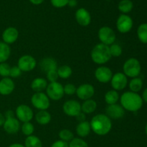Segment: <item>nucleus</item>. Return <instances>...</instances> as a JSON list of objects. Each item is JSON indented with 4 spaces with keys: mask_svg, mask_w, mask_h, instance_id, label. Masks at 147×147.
I'll return each instance as SVG.
<instances>
[{
    "mask_svg": "<svg viewBox=\"0 0 147 147\" xmlns=\"http://www.w3.org/2000/svg\"><path fill=\"white\" fill-rule=\"evenodd\" d=\"M121 106L123 109L130 112H136L142 109L144 101L139 93L127 91L120 97Z\"/></svg>",
    "mask_w": 147,
    "mask_h": 147,
    "instance_id": "f257e3e1",
    "label": "nucleus"
},
{
    "mask_svg": "<svg viewBox=\"0 0 147 147\" xmlns=\"http://www.w3.org/2000/svg\"><path fill=\"white\" fill-rule=\"evenodd\" d=\"M91 130L99 136H104L109 134L112 129V122L106 114H97L90 121Z\"/></svg>",
    "mask_w": 147,
    "mask_h": 147,
    "instance_id": "f03ea898",
    "label": "nucleus"
},
{
    "mask_svg": "<svg viewBox=\"0 0 147 147\" xmlns=\"http://www.w3.org/2000/svg\"><path fill=\"white\" fill-rule=\"evenodd\" d=\"M92 60L98 65H103L109 62L111 58L109 46L102 43L96 45L90 53Z\"/></svg>",
    "mask_w": 147,
    "mask_h": 147,
    "instance_id": "7ed1b4c3",
    "label": "nucleus"
},
{
    "mask_svg": "<svg viewBox=\"0 0 147 147\" xmlns=\"http://www.w3.org/2000/svg\"><path fill=\"white\" fill-rule=\"evenodd\" d=\"M123 74L126 77L134 78L139 77L142 71V65L139 60L134 57H131L126 60L123 66Z\"/></svg>",
    "mask_w": 147,
    "mask_h": 147,
    "instance_id": "20e7f679",
    "label": "nucleus"
},
{
    "mask_svg": "<svg viewBox=\"0 0 147 147\" xmlns=\"http://www.w3.org/2000/svg\"><path fill=\"white\" fill-rule=\"evenodd\" d=\"M31 103L35 109L40 111H47L50 106V98L47 94L42 92L33 94L31 98Z\"/></svg>",
    "mask_w": 147,
    "mask_h": 147,
    "instance_id": "39448f33",
    "label": "nucleus"
},
{
    "mask_svg": "<svg viewBox=\"0 0 147 147\" xmlns=\"http://www.w3.org/2000/svg\"><path fill=\"white\" fill-rule=\"evenodd\" d=\"M46 91L49 98L53 100H60L65 94L63 86H62L61 83L57 81L50 83V84L47 85Z\"/></svg>",
    "mask_w": 147,
    "mask_h": 147,
    "instance_id": "423d86ee",
    "label": "nucleus"
},
{
    "mask_svg": "<svg viewBox=\"0 0 147 147\" xmlns=\"http://www.w3.org/2000/svg\"><path fill=\"white\" fill-rule=\"evenodd\" d=\"M98 38L100 43L110 46L114 43L116 37L114 31L111 27L104 26L99 29Z\"/></svg>",
    "mask_w": 147,
    "mask_h": 147,
    "instance_id": "0eeeda50",
    "label": "nucleus"
},
{
    "mask_svg": "<svg viewBox=\"0 0 147 147\" xmlns=\"http://www.w3.org/2000/svg\"><path fill=\"white\" fill-rule=\"evenodd\" d=\"M134 25L131 17L127 14H121L116 21V27L121 33H127L131 31Z\"/></svg>",
    "mask_w": 147,
    "mask_h": 147,
    "instance_id": "6e6552de",
    "label": "nucleus"
},
{
    "mask_svg": "<svg viewBox=\"0 0 147 147\" xmlns=\"http://www.w3.org/2000/svg\"><path fill=\"white\" fill-rule=\"evenodd\" d=\"M37 65V61L34 57L30 55H25L20 57L17 63L19 68L23 72H29L34 70Z\"/></svg>",
    "mask_w": 147,
    "mask_h": 147,
    "instance_id": "1a4fd4ad",
    "label": "nucleus"
},
{
    "mask_svg": "<svg viewBox=\"0 0 147 147\" xmlns=\"http://www.w3.org/2000/svg\"><path fill=\"white\" fill-rule=\"evenodd\" d=\"M16 116L17 119L20 121L25 123V122H30V121L33 119V111L32 110L30 106L27 105H20L16 109Z\"/></svg>",
    "mask_w": 147,
    "mask_h": 147,
    "instance_id": "9d476101",
    "label": "nucleus"
},
{
    "mask_svg": "<svg viewBox=\"0 0 147 147\" xmlns=\"http://www.w3.org/2000/svg\"><path fill=\"white\" fill-rule=\"evenodd\" d=\"M63 109L64 113L68 116H75L81 112V105L76 100H69L65 102Z\"/></svg>",
    "mask_w": 147,
    "mask_h": 147,
    "instance_id": "9b49d317",
    "label": "nucleus"
},
{
    "mask_svg": "<svg viewBox=\"0 0 147 147\" xmlns=\"http://www.w3.org/2000/svg\"><path fill=\"white\" fill-rule=\"evenodd\" d=\"M111 83L113 90H122L127 86L128 78L123 73H116L112 76Z\"/></svg>",
    "mask_w": 147,
    "mask_h": 147,
    "instance_id": "f8f14e48",
    "label": "nucleus"
},
{
    "mask_svg": "<svg viewBox=\"0 0 147 147\" xmlns=\"http://www.w3.org/2000/svg\"><path fill=\"white\" fill-rule=\"evenodd\" d=\"M76 94L80 99L83 100H86L90 99L95 94V89L92 85L88 83L82 84L77 88Z\"/></svg>",
    "mask_w": 147,
    "mask_h": 147,
    "instance_id": "ddd939ff",
    "label": "nucleus"
},
{
    "mask_svg": "<svg viewBox=\"0 0 147 147\" xmlns=\"http://www.w3.org/2000/svg\"><path fill=\"white\" fill-rule=\"evenodd\" d=\"M113 76V73L109 67L101 66L98 67L95 71V77L96 80L102 83H107L111 82Z\"/></svg>",
    "mask_w": 147,
    "mask_h": 147,
    "instance_id": "4468645a",
    "label": "nucleus"
},
{
    "mask_svg": "<svg viewBox=\"0 0 147 147\" xmlns=\"http://www.w3.org/2000/svg\"><path fill=\"white\" fill-rule=\"evenodd\" d=\"M106 116L110 119H121L125 115V110L121 105L115 103V104L109 105L106 109Z\"/></svg>",
    "mask_w": 147,
    "mask_h": 147,
    "instance_id": "2eb2a0df",
    "label": "nucleus"
},
{
    "mask_svg": "<svg viewBox=\"0 0 147 147\" xmlns=\"http://www.w3.org/2000/svg\"><path fill=\"white\" fill-rule=\"evenodd\" d=\"M3 127L7 133L14 134L20 131L21 126H20V121L17 118L11 117L6 118Z\"/></svg>",
    "mask_w": 147,
    "mask_h": 147,
    "instance_id": "dca6fc26",
    "label": "nucleus"
},
{
    "mask_svg": "<svg viewBox=\"0 0 147 147\" xmlns=\"http://www.w3.org/2000/svg\"><path fill=\"white\" fill-rule=\"evenodd\" d=\"M76 19L77 22L83 27L89 25L91 22V16L89 11L85 8H80L76 11Z\"/></svg>",
    "mask_w": 147,
    "mask_h": 147,
    "instance_id": "f3484780",
    "label": "nucleus"
},
{
    "mask_svg": "<svg viewBox=\"0 0 147 147\" xmlns=\"http://www.w3.org/2000/svg\"><path fill=\"white\" fill-rule=\"evenodd\" d=\"M19 37V32L15 27H9L4 30L2 33V40L7 45L12 44L17 41Z\"/></svg>",
    "mask_w": 147,
    "mask_h": 147,
    "instance_id": "a211bd4d",
    "label": "nucleus"
},
{
    "mask_svg": "<svg viewBox=\"0 0 147 147\" xmlns=\"http://www.w3.org/2000/svg\"><path fill=\"white\" fill-rule=\"evenodd\" d=\"M15 85L14 81L9 78H4L0 80V94L8 96L14 90Z\"/></svg>",
    "mask_w": 147,
    "mask_h": 147,
    "instance_id": "6ab92c4d",
    "label": "nucleus"
},
{
    "mask_svg": "<svg viewBox=\"0 0 147 147\" xmlns=\"http://www.w3.org/2000/svg\"><path fill=\"white\" fill-rule=\"evenodd\" d=\"M40 67L43 72L47 73L51 70H57V63L54 58L45 57L40 61Z\"/></svg>",
    "mask_w": 147,
    "mask_h": 147,
    "instance_id": "aec40b11",
    "label": "nucleus"
},
{
    "mask_svg": "<svg viewBox=\"0 0 147 147\" xmlns=\"http://www.w3.org/2000/svg\"><path fill=\"white\" fill-rule=\"evenodd\" d=\"M47 82L43 78H37L34 79L31 83V88L35 93L42 92L43 90L47 88Z\"/></svg>",
    "mask_w": 147,
    "mask_h": 147,
    "instance_id": "412c9836",
    "label": "nucleus"
},
{
    "mask_svg": "<svg viewBox=\"0 0 147 147\" xmlns=\"http://www.w3.org/2000/svg\"><path fill=\"white\" fill-rule=\"evenodd\" d=\"M90 130L91 128H90V123L86 121L80 122L76 127V133L80 137H86L88 136Z\"/></svg>",
    "mask_w": 147,
    "mask_h": 147,
    "instance_id": "4be33fe9",
    "label": "nucleus"
},
{
    "mask_svg": "<svg viewBox=\"0 0 147 147\" xmlns=\"http://www.w3.org/2000/svg\"><path fill=\"white\" fill-rule=\"evenodd\" d=\"M97 108V103L93 99L84 100L81 105V111L85 114H90L93 113Z\"/></svg>",
    "mask_w": 147,
    "mask_h": 147,
    "instance_id": "5701e85b",
    "label": "nucleus"
},
{
    "mask_svg": "<svg viewBox=\"0 0 147 147\" xmlns=\"http://www.w3.org/2000/svg\"><path fill=\"white\" fill-rule=\"evenodd\" d=\"M36 121L40 125H47L51 121V115L47 111H40L35 116Z\"/></svg>",
    "mask_w": 147,
    "mask_h": 147,
    "instance_id": "b1692460",
    "label": "nucleus"
},
{
    "mask_svg": "<svg viewBox=\"0 0 147 147\" xmlns=\"http://www.w3.org/2000/svg\"><path fill=\"white\" fill-rule=\"evenodd\" d=\"M11 54L9 45L4 42H0V63H5Z\"/></svg>",
    "mask_w": 147,
    "mask_h": 147,
    "instance_id": "393cba45",
    "label": "nucleus"
},
{
    "mask_svg": "<svg viewBox=\"0 0 147 147\" xmlns=\"http://www.w3.org/2000/svg\"><path fill=\"white\" fill-rule=\"evenodd\" d=\"M129 87L131 91L138 93L143 88V80L139 77L134 78L129 82Z\"/></svg>",
    "mask_w": 147,
    "mask_h": 147,
    "instance_id": "a878e982",
    "label": "nucleus"
},
{
    "mask_svg": "<svg viewBox=\"0 0 147 147\" xmlns=\"http://www.w3.org/2000/svg\"><path fill=\"white\" fill-rule=\"evenodd\" d=\"M119 100V94L115 90H109L105 95V101L108 105L115 104Z\"/></svg>",
    "mask_w": 147,
    "mask_h": 147,
    "instance_id": "bb28decb",
    "label": "nucleus"
},
{
    "mask_svg": "<svg viewBox=\"0 0 147 147\" xmlns=\"http://www.w3.org/2000/svg\"><path fill=\"white\" fill-rule=\"evenodd\" d=\"M133 7L134 4L131 0H121L119 3V6H118L119 11L123 14H126L131 11Z\"/></svg>",
    "mask_w": 147,
    "mask_h": 147,
    "instance_id": "cd10ccee",
    "label": "nucleus"
},
{
    "mask_svg": "<svg viewBox=\"0 0 147 147\" xmlns=\"http://www.w3.org/2000/svg\"><path fill=\"white\" fill-rule=\"evenodd\" d=\"M137 37L141 42L147 44V23L141 24L138 27Z\"/></svg>",
    "mask_w": 147,
    "mask_h": 147,
    "instance_id": "c85d7f7f",
    "label": "nucleus"
},
{
    "mask_svg": "<svg viewBox=\"0 0 147 147\" xmlns=\"http://www.w3.org/2000/svg\"><path fill=\"white\" fill-rule=\"evenodd\" d=\"M25 147H42L41 140L37 136L31 135L26 138L24 142Z\"/></svg>",
    "mask_w": 147,
    "mask_h": 147,
    "instance_id": "c756f323",
    "label": "nucleus"
},
{
    "mask_svg": "<svg viewBox=\"0 0 147 147\" xmlns=\"http://www.w3.org/2000/svg\"><path fill=\"white\" fill-rule=\"evenodd\" d=\"M57 72L59 78L63 79L68 78L73 73L72 68L68 65H63L60 67H57Z\"/></svg>",
    "mask_w": 147,
    "mask_h": 147,
    "instance_id": "7c9ffc66",
    "label": "nucleus"
},
{
    "mask_svg": "<svg viewBox=\"0 0 147 147\" xmlns=\"http://www.w3.org/2000/svg\"><path fill=\"white\" fill-rule=\"evenodd\" d=\"M59 137H60V140L64 141L65 142H70L73 140L74 136H73V132L68 129H63L59 132Z\"/></svg>",
    "mask_w": 147,
    "mask_h": 147,
    "instance_id": "2f4dec72",
    "label": "nucleus"
},
{
    "mask_svg": "<svg viewBox=\"0 0 147 147\" xmlns=\"http://www.w3.org/2000/svg\"><path fill=\"white\" fill-rule=\"evenodd\" d=\"M109 49H110V53L111 57H119L121 55L122 52H123L122 47L119 45L116 44V43H113L111 45L109 46Z\"/></svg>",
    "mask_w": 147,
    "mask_h": 147,
    "instance_id": "473e14b6",
    "label": "nucleus"
},
{
    "mask_svg": "<svg viewBox=\"0 0 147 147\" xmlns=\"http://www.w3.org/2000/svg\"><path fill=\"white\" fill-rule=\"evenodd\" d=\"M21 129L22 133L24 134V135H26L27 136L32 135L34 130V126H33L32 123H30V122H25V123H23V124L22 125Z\"/></svg>",
    "mask_w": 147,
    "mask_h": 147,
    "instance_id": "72a5a7b5",
    "label": "nucleus"
},
{
    "mask_svg": "<svg viewBox=\"0 0 147 147\" xmlns=\"http://www.w3.org/2000/svg\"><path fill=\"white\" fill-rule=\"evenodd\" d=\"M68 145L69 147H88V144L80 138H73Z\"/></svg>",
    "mask_w": 147,
    "mask_h": 147,
    "instance_id": "f704fd0d",
    "label": "nucleus"
},
{
    "mask_svg": "<svg viewBox=\"0 0 147 147\" xmlns=\"http://www.w3.org/2000/svg\"><path fill=\"white\" fill-rule=\"evenodd\" d=\"M11 67L7 63H0V76L4 78H8L9 76V72Z\"/></svg>",
    "mask_w": 147,
    "mask_h": 147,
    "instance_id": "c9c22d12",
    "label": "nucleus"
},
{
    "mask_svg": "<svg viewBox=\"0 0 147 147\" xmlns=\"http://www.w3.org/2000/svg\"><path fill=\"white\" fill-rule=\"evenodd\" d=\"M63 88H64L65 94L68 95V96H72V95L75 94L76 93V90H77V88L72 83H67L63 87Z\"/></svg>",
    "mask_w": 147,
    "mask_h": 147,
    "instance_id": "e433bc0d",
    "label": "nucleus"
},
{
    "mask_svg": "<svg viewBox=\"0 0 147 147\" xmlns=\"http://www.w3.org/2000/svg\"><path fill=\"white\" fill-rule=\"evenodd\" d=\"M50 1L53 7L56 8H62L67 5L69 0H50Z\"/></svg>",
    "mask_w": 147,
    "mask_h": 147,
    "instance_id": "4c0bfd02",
    "label": "nucleus"
},
{
    "mask_svg": "<svg viewBox=\"0 0 147 147\" xmlns=\"http://www.w3.org/2000/svg\"><path fill=\"white\" fill-rule=\"evenodd\" d=\"M58 78L59 76L57 75V70H51V71H49L47 73V79L50 83L57 82Z\"/></svg>",
    "mask_w": 147,
    "mask_h": 147,
    "instance_id": "58836bf2",
    "label": "nucleus"
},
{
    "mask_svg": "<svg viewBox=\"0 0 147 147\" xmlns=\"http://www.w3.org/2000/svg\"><path fill=\"white\" fill-rule=\"evenodd\" d=\"M22 70L18 67V66H13L11 67L9 72V76L11 78H17L21 75Z\"/></svg>",
    "mask_w": 147,
    "mask_h": 147,
    "instance_id": "ea45409f",
    "label": "nucleus"
},
{
    "mask_svg": "<svg viewBox=\"0 0 147 147\" xmlns=\"http://www.w3.org/2000/svg\"><path fill=\"white\" fill-rule=\"evenodd\" d=\"M51 147H69V145L67 142H65L62 140H58L54 142L52 144Z\"/></svg>",
    "mask_w": 147,
    "mask_h": 147,
    "instance_id": "a19ab883",
    "label": "nucleus"
},
{
    "mask_svg": "<svg viewBox=\"0 0 147 147\" xmlns=\"http://www.w3.org/2000/svg\"><path fill=\"white\" fill-rule=\"evenodd\" d=\"M76 119H77V120L78 121L80 122H82V121H86V114H85L84 113H83V112H80L79 114H78L77 116H76Z\"/></svg>",
    "mask_w": 147,
    "mask_h": 147,
    "instance_id": "79ce46f5",
    "label": "nucleus"
},
{
    "mask_svg": "<svg viewBox=\"0 0 147 147\" xmlns=\"http://www.w3.org/2000/svg\"><path fill=\"white\" fill-rule=\"evenodd\" d=\"M142 100H143V101L147 103V88H145V90H144L143 93H142Z\"/></svg>",
    "mask_w": 147,
    "mask_h": 147,
    "instance_id": "37998d69",
    "label": "nucleus"
},
{
    "mask_svg": "<svg viewBox=\"0 0 147 147\" xmlns=\"http://www.w3.org/2000/svg\"><path fill=\"white\" fill-rule=\"evenodd\" d=\"M77 0H69L67 5L70 7H76L77 6Z\"/></svg>",
    "mask_w": 147,
    "mask_h": 147,
    "instance_id": "c03bdc74",
    "label": "nucleus"
},
{
    "mask_svg": "<svg viewBox=\"0 0 147 147\" xmlns=\"http://www.w3.org/2000/svg\"><path fill=\"white\" fill-rule=\"evenodd\" d=\"M4 117L6 118H11V117H14V114L13 113L12 111H7L5 113V116Z\"/></svg>",
    "mask_w": 147,
    "mask_h": 147,
    "instance_id": "a18cd8bd",
    "label": "nucleus"
},
{
    "mask_svg": "<svg viewBox=\"0 0 147 147\" xmlns=\"http://www.w3.org/2000/svg\"><path fill=\"white\" fill-rule=\"evenodd\" d=\"M29 1L34 5H39V4H41L45 0H29Z\"/></svg>",
    "mask_w": 147,
    "mask_h": 147,
    "instance_id": "49530a36",
    "label": "nucleus"
},
{
    "mask_svg": "<svg viewBox=\"0 0 147 147\" xmlns=\"http://www.w3.org/2000/svg\"><path fill=\"white\" fill-rule=\"evenodd\" d=\"M4 121H5V117H4V115L1 114V113H0V127H1V126H3Z\"/></svg>",
    "mask_w": 147,
    "mask_h": 147,
    "instance_id": "de8ad7c7",
    "label": "nucleus"
},
{
    "mask_svg": "<svg viewBox=\"0 0 147 147\" xmlns=\"http://www.w3.org/2000/svg\"><path fill=\"white\" fill-rule=\"evenodd\" d=\"M9 147H25L24 146H23V145L20 144H13L10 145Z\"/></svg>",
    "mask_w": 147,
    "mask_h": 147,
    "instance_id": "09e8293b",
    "label": "nucleus"
},
{
    "mask_svg": "<svg viewBox=\"0 0 147 147\" xmlns=\"http://www.w3.org/2000/svg\"><path fill=\"white\" fill-rule=\"evenodd\" d=\"M145 133H146V134L147 135V123H146V126H145Z\"/></svg>",
    "mask_w": 147,
    "mask_h": 147,
    "instance_id": "8fccbe9b",
    "label": "nucleus"
},
{
    "mask_svg": "<svg viewBox=\"0 0 147 147\" xmlns=\"http://www.w3.org/2000/svg\"><path fill=\"white\" fill-rule=\"evenodd\" d=\"M108 1H110V0H108Z\"/></svg>",
    "mask_w": 147,
    "mask_h": 147,
    "instance_id": "3c124183",
    "label": "nucleus"
}]
</instances>
